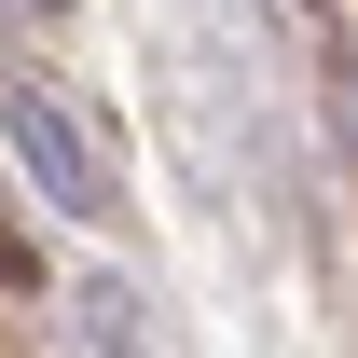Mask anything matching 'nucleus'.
<instances>
[{
	"label": "nucleus",
	"mask_w": 358,
	"mask_h": 358,
	"mask_svg": "<svg viewBox=\"0 0 358 358\" xmlns=\"http://www.w3.org/2000/svg\"><path fill=\"white\" fill-rule=\"evenodd\" d=\"M0 138H14V166L42 179V207H69V221H96V207H110V179H96L83 124H69L55 96H14V110H0Z\"/></svg>",
	"instance_id": "obj_1"
},
{
	"label": "nucleus",
	"mask_w": 358,
	"mask_h": 358,
	"mask_svg": "<svg viewBox=\"0 0 358 358\" xmlns=\"http://www.w3.org/2000/svg\"><path fill=\"white\" fill-rule=\"evenodd\" d=\"M69 317H83V358H138V331H124V289H110V275H83V289H69Z\"/></svg>",
	"instance_id": "obj_2"
}]
</instances>
